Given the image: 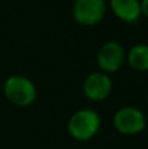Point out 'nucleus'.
I'll return each instance as SVG.
<instances>
[{
  "instance_id": "obj_1",
  "label": "nucleus",
  "mask_w": 148,
  "mask_h": 149,
  "mask_svg": "<svg viewBox=\"0 0 148 149\" xmlns=\"http://www.w3.org/2000/svg\"><path fill=\"white\" fill-rule=\"evenodd\" d=\"M68 132L75 140L87 141L97 135L101 127L100 115L91 109H81L73 113L68 120Z\"/></svg>"
},
{
  "instance_id": "obj_2",
  "label": "nucleus",
  "mask_w": 148,
  "mask_h": 149,
  "mask_svg": "<svg viewBox=\"0 0 148 149\" xmlns=\"http://www.w3.org/2000/svg\"><path fill=\"white\" fill-rule=\"evenodd\" d=\"M3 90L7 100L18 107H28L37 98V89L33 81L20 74L8 77L3 85Z\"/></svg>"
},
{
  "instance_id": "obj_3",
  "label": "nucleus",
  "mask_w": 148,
  "mask_h": 149,
  "mask_svg": "<svg viewBox=\"0 0 148 149\" xmlns=\"http://www.w3.org/2000/svg\"><path fill=\"white\" fill-rule=\"evenodd\" d=\"M113 126L122 135H138L146 130L147 119L140 109L125 106L114 114Z\"/></svg>"
},
{
  "instance_id": "obj_4",
  "label": "nucleus",
  "mask_w": 148,
  "mask_h": 149,
  "mask_svg": "<svg viewBox=\"0 0 148 149\" xmlns=\"http://www.w3.org/2000/svg\"><path fill=\"white\" fill-rule=\"evenodd\" d=\"M106 13L105 0H76L72 15L76 22L84 26H93L101 22Z\"/></svg>"
},
{
  "instance_id": "obj_5",
  "label": "nucleus",
  "mask_w": 148,
  "mask_h": 149,
  "mask_svg": "<svg viewBox=\"0 0 148 149\" xmlns=\"http://www.w3.org/2000/svg\"><path fill=\"white\" fill-rule=\"evenodd\" d=\"M126 59V52L122 45L115 41H109L101 46L97 54L98 68L105 73L117 72L123 65Z\"/></svg>"
},
{
  "instance_id": "obj_6",
  "label": "nucleus",
  "mask_w": 148,
  "mask_h": 149,
  "mask_svg": "<svg viewBox=\"0 0 148 149\" xmlns=\"http://www.w3.org/2000/svg\"><path fill=\"white\" fill-rule=\"evenodd\" d=\"M113 88L112 79L105 72H93L87 76L83 84V92L91 101H102L109 97Z\"/></svg>"
},
{
  "instance_id": "obj_7",
  "label": "nucleus",
  "mask_w": 148,
  "mask_h": 149,
  "mask_svg": "<svg viewBox=\"0 0 148 149\" xmlns=\"http://www.w3.org/2000/svg\"><path fill=\"white\" fill-rule=\"evenodd\" d=\"M113 13L119 20L134 24L140 18V0H109Z\"/></svg>"
},
{
  "instance_id": "obj_8",
  "label": "nucleus",
  "mask_w": 148,
  "mask_h": 149,
  "mask_svg": "<svg viewBox=\"0 0 148 149\" xmlns=\"http://www.w3.org/2000/svg\"><path fill=\"white\" fill-rule=\"evenodd\" d=\"M127 63L138 72L148 71V45L138 43L131 47L127 54Z\"/></svg>"
},
{
  "instance_id": "obj_9",
  "label": "nucleus",
  "mask_w": 148,
  "mask_h": 149,
  "mask_svg": "<svg viewBox=\"0 0 148 149\" xmlns=\"http://www.w3.org/2000/svg\"><path fill=\"white\" fill-rule=\"evenodd\" d=\"M140 10L142 16L148 17V0H140Z\"/></svg>"
},
{
  "instance_id": "obj_10",
  "label": "nucleus",
  "mask_w": 148,
  "mask_h": 149,
  "mask_svg": "<svg viewBox=\"0 0 148 149\" xmlns=\"http://www.w3.org/2000/svg\"><path fill=\"white\" fill-rule=\"evenodd\" d=\"M147 102H148V95H147Z\"/></svg>"
},
{
  "instance_id": "obj_11",
  "label": "nucleus",
  "mask_w": 148,
  "mask_h": 149,
  "mask_svg": "<svg viewBox=\"0 0 148 149\" xmlns=\"http://www.w3.org/2000/svg\"><path fill=\"white\" fill-rule=\"evenodd\" d=\"M97 149H104V148H97Z\"/></svg>"
}]
</instances>
